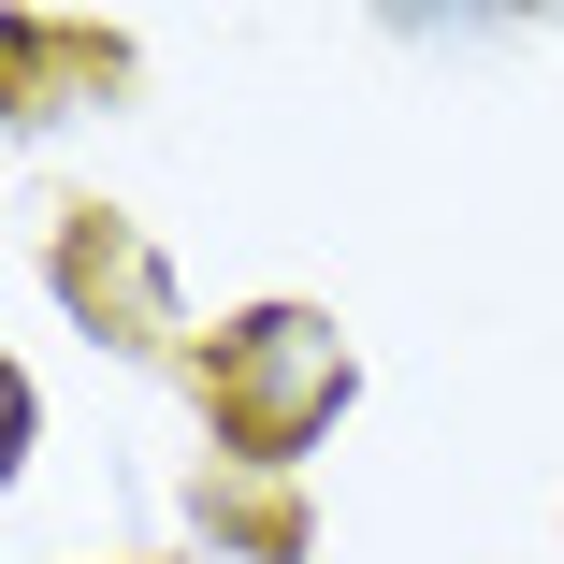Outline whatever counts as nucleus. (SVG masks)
<instances>
[{
    "mask_svg": "<svg viewBox=\"0 0 564 564\" xmlns=\"http://www.w3.org/2000/svg\"><path fill=\"white\" fill-rule=\"evenodd\" d=\"M348 391H362V362H348V318L333 304H247V318L203 333V420L232 434V464H261V478L304 464Z\"/></svg>",
    "mask_w": 564,
    "mask_h": 564,
    "instance_id": "obj_1",
    "label": "nucleus"
},
{
    "mask_svg": "<svg viewBox=\"0 0 564 564\" xmlns=\"http://www.w3.org/2000/svg\"><path fill=\"white\" fill-rule=\"evenodd\" d=\"M58 304L87 318V333H117V348H174V275H160V247L131 232V217H73V232H58Z\"/></svg>",
    "mask_w": 564,
    "mask_h": 564,
    "instance_id": "obj_2",
    "label": "nucleus"
}]
</instances>
